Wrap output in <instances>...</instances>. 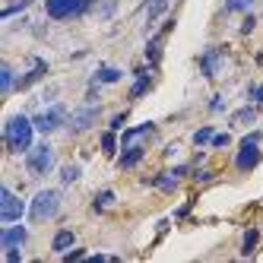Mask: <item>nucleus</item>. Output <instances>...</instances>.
Wrapping results in <instances>:
<instances>
[{
	"label": "nucleus",
	"instance_id": "obj_32",
	"mask_svg": "<svg viewBox=\"0 0 263 263\" xmlns=\"http://www.w3.org/2000/svg\"><path fill=\"white\" fill-rule=\"evenodd\" d=\"M7 260H10V263H20V251H16V248H7Z\"/></svg>",
	"mask_w": 263,
	"mask_h": 263
},
{
	"label": "nucleus",
	"instance_id": "obj_31",
	"mask_svg": "<svg viewBox=\"0 0 263 263\" xmlns=\"http://www.w3.org/2000/svg\"><path fill=\"white\" fill-rule=\"evenodd\" d=\"M80 257H86V251H67V254H64V260H67V263H73V260H80Z\"/></svg>",
	"mask_w": 263,
	"mask_h": 263
},
{
	"label": "nucleus",
	"instance_id": "obj_21",
	"mask_svg": "<svg viewBox=\"0 0 263 263\" xmlns=\"http://www.w3.org/2000/svg\"><path fill=\"white\" fill-rule=\"evenodd\" d=\"M257 238H260V232H257V229H248V235H244V244H241V254H251V251L257 248Z\"/></svg>",
	"mask_w": 263,
	"mask_h": 263
},
{
	"label": "nucleus",
	"instance_id": "obj_18",
	"mask_svg": "<svg viewBox=\"0 0 263 263\" xmlns=\"http://www.w3.org/2000/svg\"><path fill=\"white\" fill-rule=\"evenodd\" d=\"M115 149H118V137H115V130H108V134H102V153L115 156Z\"/></svg>",
	"mask_w": 263,
	"mask_h": 263
},
{
	"label": "nucleus",
	"instance_id": "obj_8",
	"mask_svg": "<svg viewBox=\"0 0 263 263\" xmlns=\"http://www.w3.org/2000/svg\"><path fill=\"white\" fill-rule=\"evenodd\" d=\"M29 241V229H23V225H10V229L0 232V248H20V244Z\"/></svg>",
	"mask_w": 263,
	"mask_h": 263
},
{
	"label": "nucleus",
	"instance_id": "obj_28",
	"mask_svg": "<svg viewBox=\"0 0 263 263\" xmlns=\"http://www.w3.org/2000/svg\"><path fill=\"white\" fill-rule=\"evenodd\" d=\"M146 58H149V64H159V45H156V42L149 45V51H146Z\"/></svg>",
	"mask_w": 263,
	"mask_h": 263
},
{
	"label": "nucleus",
	"instance_id": "obj_22",
	"mask_svg": "<svg viewBox=\"0 0 263 263\" xmlns=\"http://www.w3.org/2000/svg\"><path fill=\"white\" fill-rule=\"evenodd\" d=\"M149 86H153V80H149V77H140V80H137V86L130 89V99H140V96H146V92H149Z\"/></svg>",
	"mask_w": 263,
	"mask_h": 263
},
{
	"label": "nucleus",
	"instance_id": "obj_17",
	"mask_svg": "<svg viewBox=\"0 0 263 263\" xmlns=\"http://www.w3.org/2000/svg\"><path fill=\"white\" fill-rule=\"evenodd\" d=\"M149 130H156V124H140V127H130V130H127V134H124L121 140H124V146H130V143H134L137 137H143V134H149Z\"/></svg>",
	"mask_w": 263,
	"mask_h": 263
},
{
	"label": "nucleus",
	"instance_id": "obj_14",
	"mask_svg": "<svg viewBox=\"0 0 263 263\" xmlns=\"http://www.w3.org/2000/svg\"><path fill=\"white\" fill-rule=\"evenodd\" d=\"M29 7H32V0H10V4L0 10V20H10V16L23 13V10H29Z\"/></svg>",
	"mask_w": 263,
	"mask_h": 263
},
{
	"label": "nucleus",
	"instance_id": "obj_34",
	"mask_svg": "<svg viewBox=\"0 0 263 263\" xmlns=\"http://www.w3.org/2000/svg\"><path fill=\"white\" fill-rule=\"evenodd\" d=\"M251 29H254V16H248V20H244V26H241V32H244V35H248Z\"/></svg>",
	"mask_w": 263,
	"mask_h": 263
},
{
	"label": "nucleus",
	"instance_id": "obj_16",
	"mask_svg": "<svg viewBox=\"0 0 263 263\" xmlns=\"http://www.w3.org/2000/svg\"><path fill=\"white\" fill-rule=\"evenodd\" d=\"M153 184L159 187V191H165V194H172L175 187H178V175H175V172H168V175H159V178H156Z\"/></svg>",
	"mask_w": 263,
	"mask_h": 263
},
{
	"label": "nucleus",
	"instance_id": "obj_24",
	"mask_svg": "<svg viewBox=\"0 0 263 263\" xmlns=\"http://www.w3.org/2000/svg\"><path fill=\"white\" fill-rule=\"evenodd\" d=\"M213 137H216L213 127H200L197 134H194V143H197V146H206V143H213Z\"/></svg>",
	"mask_w": 263,
	"mask_h": 263
},
{
	"label": "nucleus",
	"instance_id": "obj_26",
	"mask_svg": "<svg viewBox=\"0 0 263 263\" xmlns=\"http://www.w3.org/2000/svg\"><path fill=\"white\" fill-rule=\"evenodd\" d=\"M42 73H45V64L39 61V64H35V70H32V73H26V77H23V83H20V86H32L35 80H39V77H42Z\"/></svg>",
	"mask_w": 263,
	"mask_h": 263
},
{
	"label": "nucleus",
	"instance_id": "obj_15",
	"mask_svg": "<svg viewBox=\"0 0 263 263\" xmlns=\"http://www.w3.org/2000/svg\"><path fill=\"white\" fill-rule=\"evenodd\" d=\"M92 80H96V83H118L121 80V70L118 67H99Z\"/></svg>",
	"mask_w": 263,
	"mask_h": 263
},
{
	"label": "nucleus",
	"instance_id": "obj_29",
	"mask_svg": "<svg viewBox=\"0 0 263 263\" xmlns=\"http://www.w3.org/2000/svg\"><path fill=\"white\" fill-rule=\"evenodd\" d=\"M115 4H118V0H102V16H111V13H115Z\"/></svg>",
	"mask_w": 263,
	"mask_h": 263
},
{
	"label": "nucleus",
	"instance_id": "obj_23",
	"mask_svg": "<svg viewBox=\"0 0 263 263\" xmlns=\"http://www.w3.org/2000/svg\"><path fill=\"white\" fill-rule=\"evenodd\" d=\"M80 178V165H67V168H61V184H73Z\"/></svg>",
	"mask_w": 263,
	"mask_h": 263
},
{
	"label": "nucleus",
	"instance_id": "obj_5",
	"mask_svg": "<svg viewBox=\"0 0 263 263\" xmlns=\"http://www.w3.org/2000/svg\"><path fill=\"white\" fill-rule=\"evenodd\" d=\"M260 162V134L254 130V134H248L241 140V149H238V156H235V165L241 168V172H251V168Z\"/></svg>",
	"mask_w": 263,
	"mask_h": 263
},
{
	"label": "nucleus",
	"instance_id": "obj_1",
	"mask_svg": "<svg viewBox=\"0 0 263 263\" xmlns=\"http://www.w3.org/2000/svg\"><path fill=\"white\" fill-rule=\"evenodd\" d=\"M4 137H7L10 153H29L32 137H35V121L26 118V115H13L7 121V127H4Z\"/></svg>",
	"mask_w": 263,
	"mask_h": 263
},
{
	"label": "nucleus",
	"instance_id": "obj_30",
	"mask_svg": "<svg viewBox=\"0 0 263 263\" xmlns=\"http://www.w3.org/2000/svg\"><path fill=\"white\" fill-rule=\"evenodd\" d=\"M229 140H232L229 134H216V137H213V146H229Z\"/></svg>",
	"mask_w": 263,
	"mask_h": 263
},
{
	"label": "nucleus",
	"instance_id": "obj_27",
	"mask_svg": "<svg viewBox=\"0 0 263 263\" xmlns=\"http://www.w3.org/2000/svg\"><path fill=\"white\" fill-rule=\"evenodd\" d=\"M111 203H115V194H111V191H102V194L96 197V210L102 213V210H105V206H111Z\"/></svg>",
	"mask_w": 263,
	"mask_h": 263
},
{
	"label": "nucleus",
	"instance_id": "obj_19",
	"mask_svg": "<svg viewBox=\"0 0 263 263\" xmlns=\"http://www.w3.org/2000/svg\"><path fill=\"white\" fill-rule=\"evenodd\" d=\"M254 7V0H225V10L229 13H248Z\"/></svg>",
	"mask_w": 263,
	"mask_h": 263
},
{
	"label": "nucleus",
	"instance_id": "obj_20",
	"mask_svg": "<svg viewBox=\"0 0 263 263\" xmlns=\"http://www.w3.org/2000/svg\"><path fill=\"white\" fill-rule=\"evenodd\" d=\"M0 89H4V92H13V70H10V64L0 67Z\"/></svg>",
	"mask_w": 263,
	"mask_h": 263
},
{
	"label": "nucleus",
	"instance_id": "obj_4",
	"mask_svg": "<svg viewBox=\"0 0 263 263\" xmlns=\"http://www.w3.org/2000/svg\"><path fill=\"white\" fill-rule=\"evenodd\" d=\"M26 168L32 175H48L51 168H54V149L48 143H39V146H32L29 149V156H26Z\"/></svg>",
	"mask_w": 263,
	"mask_h": 263
},
{
	"label": "nucleus",
	"instance_id": "obj_33",
	"mask_svg": "<svg viewBox=\"0 0 263 263\" xmlns=\"http://www.w3.org/2000/svg\"><path fill=\"white\" fill-rule=\"evenodd\" d=\"M251 99H254V102H260V105H263V86H257V89H251Z\"/></svg>",
	"mask_w": 263,
	"mask_h": 263
},
{
	"label": "nucleus",
	"instance_id": "obj_10",
	"mask_svg": "<svg viewBox=\"0 0 263 263\" xmlns=\"http://www.w3.org/2000/svg\"><path fill=\"white\" fill-rule=\"evenodd\" d=\"M219 61H222V54L213 48V51H206L203 54V58H200V70L206 73V77H216V73H219Z\"/></svg>",
	"mask_w": 263,
	"mask_h": 263
},
{
	"label": "nucleus",
	"instance_id": "obj_13",
	"mask_svg": "<svg viewBox=\"0 0 263 263\" xmlns=\"http://www.w3.org/2000/svg\"><path fill=\"white\" fill-rule=\"evenodd\" d=\"M140 159H143V146H130L121 156V168H134V165H140Z\"/></svg>",
	"mask_w": 263,
	"mask_h": 263
},
{
	"label": "nucleus",
	"instance_id": "obj_11",
	"mask_svg": "<svg viewBox=\"0 0 263 263\" xmlns=\"http://www.w3.org/2000/svg\"><path fill=\"white\" fill-rule=\"evenodd\" d=\"M73 241H77V235H73V232H58V235H54V241H51V248L54 251H58V254H64V251H70L73 248Z\"/></svg>",
	"mask_w": 263,
	"mask_h": 263
},
{
	"label": "nucleus",
	"instance_id": "obj_9",
	"mask_svg": "<svg viewBox=\"0 0 263 263\" xmlns=\"http://www.w3.org/2000/svg\"><path fill=\"white\" fill-rule=\"evenodd\" d=\"M96 118H99V108H80L77 115L70 118V127L73 130H89L92 124H96Z\"/></svg>",
	"mask_w": 263,
	"mask_h": 263
},
{
	"label": "nucleus",
	"instance_id": "obj_3",
	"mask_svg": "<svg viewBox=\"0 0 263 263\" xmlns=\"http://www.w3.org/2000/svg\"><path fill=\"white\" fill-rule=\"evenodd\" d=\"M92 10V0H45V13L51 20H73Z\"/></svg>",
	"mask_w": 263,
	"mask_h": 263
},
{
	"label": "nucleus",
	"instance_id": "obj_12",
	"mask_svg": "<svg viewBox=\"0 0 263 263\" xmlns=\"http://www.w3.org/2000/svg\"><path fill=\"white\" fill-rule=\"evenodd\" d=\"M165 10H168L165 0H146V20H149V26H153L159 16H165Z\"/></svg>",
	"mask_w": 263,
	"mask_h": 263
},
{
	"label": "nucleus",
	"instance_id": "obj_7",
	"mask_svg": "<svg viewBox=\"0 0 263 263\" xmlns=\"http://www.w3.org/2000/svg\"><path fill=\"white\" fill-rule=\"evenodd\" d=\"M23 213H26V203L16 197L10 187H0V219H4L7 225H13Z\"/></svg>",
	"mask_w": 263,
	"mask_h": 263
},
{
	"label": "nucleus",
	"instance_id": "obj_25",
	"mask_svg": "<svg viewBox=\"0 0 263 263\" xmlns=\"http://www.w3.org/2000/svg\"><path fill=\"white\" fill-rule=\"evenodd\" d=\"M254 118H257V111H254V108H241L238 115H232V121H235V124H251Z\"/></svg>",
	"mask_w": 263,
	"mask_h": 263
},
{
	"label": "nucleus",
	"instance_id": "obj_6",
	"mask_svg": "<svg viewBox=\"0 0 263 263\" xmlns=\"http://www.w3.org/2000/svg\"><path fill=\"white\" fill-rule=\"evenodd\" d=\"M35 130L39 134H54V130H61L64 121H67V108L64 105H51L48 111H42V115H35Z\"/></svg>",
	"mask_w": 263,
	"mask_h": 263
},
{
	"label": "nucleus",
	"instance_id": "obj_2",
	"mask_svg": "<svg viewBox=\"0 0 263 263\" xmlns=\"http://www.w3.org/2000/svg\"><path fill=\"white\" fill-rule=\"evenodd\" d=\"M61 210V191H39L29 203V219L32 222H48Z\"/></svg>",
	"mask_w": 263,
	"mask_h": 263
}]
</instances>
